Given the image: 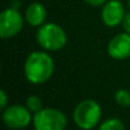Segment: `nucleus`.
Returning <instances> with one entry per match:
<instances>
[{
    "instance_id": "f8f14e48",
    "label": "nucleus",
    "mask_w": 130,
    "mask_h": 130,
    "mask_svg": "<svg viewBox=\"0 0 130 130\" xmlns=\"http://www.w3.org/2000/svg\"><path fill=\"white\" fill-rule=\"evenodd\" d=\"M26 106H27V108H28L31 112H33V113H36V112H38L40 110L43 108V107H42V100H41L38 96H36V94H32V96H28V97H27V100H26Z\"/></svg>"
},
{
    "instance_id": "6e6552de",
    "label": "nucleus",
    "mask_w": 130,
    "mask_h": 130,
    "mask_svg": "<svg viewBox=\"0 0 130 130\" xmlns=\"http://www.w3.org/2000/svg\"><path fill=\"white\" fill-rule=\"evenodd\" d=\"M107 54L113 60H126L130 57V35L121 32L113 36L107 45Z\"/></svg>"
},
{
    "instance_id": "dca6fc26",
    "label": "nucleus",
    "mask_w": 130,
    "mask_h": 130,
    "mask_svg": "<svg viewBox=\"0 0 130 130\" xmlns=\"http://www.w3.org/2000/svg\"><path fill=\"white\" fill-rule=\"evenodd\" d=\"M127 5H129V8H130V0H127Z\"/></svg>"
},
{
    "instance_id": "39448f33",
    "label": "nucleus",
    "mask_w": 130,
    "mask_h": 130,
    "mask_svg": "<svg viewBox=\"0 0 130 130\" xmlns=\"http://www.w3.org/2000/svg\"><path fill=\"white\" fill-rule=\"evenodd\" d=\"M26 19L21 12L13 7L4 9L0 14V37L7 40L15 37L23 29Z\"/></svg>"
},
{
    "instance_id": "f03ea898",
    "label": "nucleus",
    "mask_w": 130,
    "mask_h": 130,
    "mask_svg": "<svg viewBox=\"0 0 130 130\" xmlns=\"http://www.w3.org/2000/svg\"><path fill=\"white\" fill-rule=\"evenodd\" d=\"M36 41L38 46L48 52L60 51L68 42V35L65 29L57 23H45L37 28Z\"/></svg>"
},
{
    "instance_id": "1a4fd4ad",
    "label": "nucleus",
    "mask_w": 130,
    "mask_h": 130,
    "mask_svg": "<svg viewBox=\"0 0 130 130\" xmlns=\"http://www.w3.org/2000/svg\"><path fill=\"white\" fill-rule=\"evenodd\" d=\"M24 19L29 26L36 27V28L45 24L47 19V10L45 5L37 2L31 3L24 12Z\"/></svg>"
},
{
    "instance_id": "20e7f679",
    "label": "nucleus",
    "mask_w": 130,
    "mask_h": 130,
    "mask_svg": "<svg viewBox=\"0 0 130 130\" xmlns=\"http://www.w3.org/2000/svg\"><path fill=\"white\" fill-rule=\"evenodd\" d=\"M35 130H65L68 119L64 112L57 108H42L33 115Z\"/></svg>"
},
{
    "instance_id": "0eeeda50",
    "label": "nucleus",
    "mask_w": 130,
    "mask_h": 130,
    "mask_svg": "<svg viewBox=\"0 0 130 130\" xmlns=\"http://www.w3.org/2000/svg\"><path fill=\"white\" fill-rule=\"evenodd\" d=\"M125 15V8L120 0H108L105 5H102L101 19L106 27L113 28L122 24Z\"/></svg>"
},
{
    "instance_id": "9b49d317",
    "label": "nucleus",
    "mask_w": 130,
    "mask_h": 130,
    "mask_svg": "<svg viewBox=\"0 0 130 130\" xmlns=\"http://www.w3.org/2000/svg\"><path fill=\"white\" fill-rule=\"evenodd\" d=\"M115 102L121 107H130V91L129 89H117L113 94Z\"/></svg>"
},
{
    "instance_id": "ddd939ff",
    "label": "nucleus",
    "mask_w": 130,
    "mask_h": 130,
    "mask_svg": "<svg viewBox=\"0 0 130 130\" xmlns=\"http://www.w3.org/2000/svg\"><path fill=\"white\" fill-rule=\"evenodd\" d=\"M8 107V96H7V92L4 89L0 91V108L3 111Z\"/></svg>"
},
{
    "instance_id": "f257e3e1",
    "label": "nucleus",
    "mask_w": 130,
    "mask_h": 130,
    "mask_svg": "<svg viewBox=\"0 0 130 130\" xmlns=\"http://www.w3.org/2000/svg\"><path fill=\"white\" fill-rule=\"evenodd\" d=\"M55 72V62L48 51H32L24 61L23 73L31 84H43L51 79Z\"/></svg>"
},
{
    "instance_id": "9d476101",
    "label": "nucleus",
    "mask_w": 130,
    "mask_h": 130,
    "mask_svg": "<svg viewBox=\"0 0 130 130\" xmlns=\"http://www.w3.org/2000/svg\"><path fill=\"white\" fill-rule=\"evenodd\" d=\"M98 130H125V126H124V122L117 119V117H111V119H107L105 120Z\"/></svg>"
},
{
    "instance_id": "2eb2a0df",
    "label": "nucleus",
    "mask_w": 130,
    "mask_h": 130,
    "mask_svg": "<svg viewBox=\"0 0 130 130\" xmlns=\"http://www.w3.org/2000/svg\"><path fill=\"white\" fill-rule=\"evenodd\" d=\"M122 28L125 32H127L130 35V13H126V15L122 21Z\"/></svg>"
},
{
    "instance_id": "4468645a",
    "label": "nucleus",
    "mask_w": 130,
    "mask_h": 130,
    "mask_svg": "<svg viewBox=\"0 0 130 130\" xmlns=\"http://www.w3.org/2000/svg\"><path fill=\"white\" fill-rule=\"evenodd\" d=\"M83 2L87 3L88 5H91V7H102L108 2V0H83Z\"/></svg>"
},
{
    "instance_id": "7ed1b4c3",
    "label": "nucleus",
    "mask_w": 130,
    "mask_h": 130,
    "mask_svg": "<svg viewBox=\"0 0 130 130\" xmlns=\"http://www.w3.org/2000/svg\"><path fill=\"white\" fill-rule=\"evenodd\" d=\"M102 116L101 106L94 100H83L80 101L73 112V119L75 125L82 130H92L98 125Z\"/></svg>"
},
{
    "instance_id": "423d86ee",
    "label": "nucleus",
    "mask_w": 130,
    "mask_h": 130,
    "mask_svg": "<svg viewBox=\"0 0 130 130\" xmlns=\"http://www.w3.org/2000/svg\"><path fill=\"white\" fill-rule=\"evenodd\" d=\"M31 113L32 112L27 108V106L12 105L3 111V122L9 129L14 130L24 129L33 120V116Z\"/></svg>"
}]
</instances>
